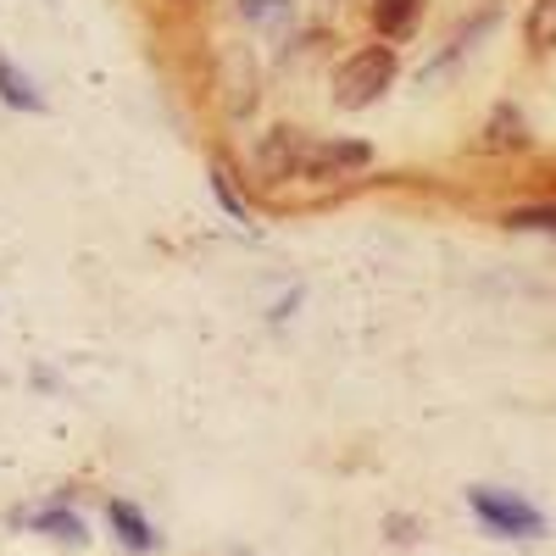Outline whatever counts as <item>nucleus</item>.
Wrapping results in <instances>:
<instances>
[{
  "label": "nucleus",
  "instance_id": "obj_1",
  "mask_svg": "<svg viewBox=\"0 0 556 556\" xmlns=\"http://www.w3.org/2000/svg\"><path fill=\"white\" fill-rule=\"evenodd\" d=\"M390 84H395V51L390 45H362V51L345 56L340 73H334V106L362 112V106H374Z\"/></svg>",
  "mask_w": 556,
  "mask_h": 556
},
{
  "label": "nucleus",
  "instance_id": "obj_9",
  "mask_svg": "<svg viewBox=\"0 0 556 556\" xmlns=\"http://www.w3.org/2000/svg\"><path fill=\"white\" fill-rule=\"evenodd\" d=\"M0 101L17 106V112H45V96L23 78V67H12L7 56H0Z\"/></svg>",
  "mask_w": 556,
  "mask_h": 556
},
{
  "label": "nucleus",
  "instance_id": "obj_13",
  "mask_svg": "<svg viewBox=\"0 0 556 556\" xmlns=\"http://www.w3.org/2000/svg\"><path fill=\"white\" fill-rule=\"evenodd\" d=\"M290 7H295V0H240V12H245L251 23H285Z\"/></svg>",
  "mask_w": 556,
  "mask_h": 556
},
{
  "label": "nucleus",
  "instance_id": "obj_15",
  "mask_svg": "<svg viewBox=\"0 0 556 556\" xmlns=\"http://www.w3.org/2000/svg\"><path fill=\"white\" fill-rule=\"evenodd\" d=\"M323 7H345V0H323Z\"/></svg>",
  "mask_w": 556,
  "mask_h": 556
},
{
  "label": "nucleus",
  "instance_id": "obj_5",
  "mask_svg": "<svg viewBox=\"0 0 556 556\" xmlns=\"http://www.w3.org/2000/svg\"><path fill=\"white\" fill-rule=\"evenodd\" d=\"M223 106H228V117H245L256 106V62L245 45H228L223 51Z\"/></svg>",
  "mask_w": 556,
  "mask_h": 556
},
{
  "label": "nucleus",
  "instance_id": "obj_14",
  "mask_svg": "<svg viewBox=\"0 0 556 556\" xmlns=\"http://www.w3.org/2000/svg\"><path fill=\"white\" fill-rule=\"evenodd\" d=\"M39 529H45V534H56V540H84V523H78L73 513H62V506H56V513H45Z\"/></svg>",
  "mask_w": 556,
  "mask_h": 556
},
{
  "label": "nucleus",
  "instance_id": "obj_11",
  "mask_svg": "<svg viewBox=\"0 0 556 556\" xmlns=\"http://www.w3.org/2000/svg\"><path fill=\"white\" fill-rule=\"evenodd\" d=\"M506 228H534V235H556V206H518V212H506Z\"/></svg>",
  "mask_w": 556,
  "mask_h": 556
},
{
  "label": "nucleus",
  "instance_id": "obj_3",
  "mask_svg": "<svg viewBox=\"0 0 556 556\" xmlns=\"http://www.w3.org/2000/svg\"><path fill=\"white\" fill-rule=\"evenodd\" d=\"M301 156H306V134L301 128H290V123H278L262 146H256V184H285V178H301Z\"/></svg>",
  "mask_w": 556,
  "mask_h": 556
},
{
  "label": "nucleus",
  "instance_id": "obj_6",
  "mask_svg": "<svg viewBox=\"0 0 556 556\" xmlns=\"http://www.w3.org/2000/svg\"><path fill=\"white\" fill-rule=\"evenodd\" d=\"M417 23H424V0H374V28L384 39H406Z\"/></svg>",
  "mask_w": 556,
  "mask_h": 556
},
{
  "label": "nucleus",
  "instance_id": "obj_7",
  "mask_svg": "<svg viewBox=\"0 0 556 556\" xmlns=\"http://www.w3.org/2000/svg\"><path fill=\"white\" fill-rule=\"evenodd\" d=\"M529 146V128L518 117V106H495L484 123V151H523Z\"/></svg>",
  "mask_w": 556,
  "mask_h": 556
},
{
  "label": "nucleus",
  "instance_id": "obj_8",
  "mask_svg": "<svg viewBox=\"0 0 556 556\" xmlns=\"http://www.w3.org/2000/svg\"><path fill=\"white\" fill-rule=\"evenodd\" d=\"M106 518H112V529H117V540H123L128 551H151V545H156L151 523L139 518V513H134L128 501H112V506H106Z\"/></svg>",
  "mask_w": 556,
  "mask_h": 556
},
{
  "label": "nucleus",
  "instance_id": "obj_10",
  "mask_svg": "<svg viewBox=\"0 0 556 556\" xmlns=\"http://www.w3.org/2000/svg\"><path fill=\"white\" fill-rule=\"evenodd\" d=\"M523 34H529L534 51H551V45H556V0H534V12H529Z\"/></svg>",
  "mask_w": 556,
  "mask_h": 556
},
{
  "label": "nucleus",
  "instance_id": "obj_2",
  "mask_svg": "<svg viewBox=\"0 0 556 556\" xmlns=\"http://www.w3.org/2000/svg\"><path fill=\"white\" fill-rule=\"evenodd\" d=\"M468 501H473V513L495 529V534H513V540H529V534H540L545 529V518L534 513L529 501H518V495H501V490H468Z\"/></svg>",
  "mask_w": 556,
  "mask_h": 556
},
{
  "label": "nucleus",
  "instance_id": "obj_4",
  "mask_svg": "<svg viewBox=\"0 0 556 556\" xmlns=\"http://www.w3.org/2000/svg\"><path fill=\"white\" fill-rule=\"evenodd\" d=\"M367 162H374V146H362V139H306L301 178H345Z\"/></svg>",
  "mask_w": 556,
  "mask_h": 556
},
{
  "label": "nucleus",
  "instance_id": "obj_12",
  "mask_svg": "<svg viewBox=\"0 0 556 556\" xmlns=\"http://www.w3.org/2000/svg\"><path fill=\"white\" fill-rule=\"evenodd\" d=\"M212 190H217V201H223L228 217H235V223H251V212H245V201H240V190H235V178H228V167H212Z\"/></svg>",
  "mask_w": 556,
  "mask_h": 556
}]
</instances>
